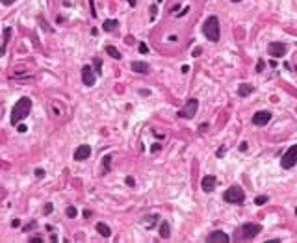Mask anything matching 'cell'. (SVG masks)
Listing matches in <instances>:
<instances>
[{"label":"cell","mask_w":297,"mask_h":243,"mask_svg":"<svg viewBox=\"0 0 297 243\" xmlns=\"http://www.w3.org/2000/svg\"><path fill=\"white\" fill-rule=\"evenodd\" d=\"M30 110H32V99H28V97L19 99L17 104L13 106V110H11V117H9L11 124H19V121L26 119L28 113H30Z\"/></svg>","instance_id":"6da1fadb"},{"label":"cell","mask_w":297,"mask_h":243,"mask_svg":"<svg viewBox=\"0 0 297 243\" xmlns=\"http://www.w3.org/2000/svg\"><path fill=\"white\" fill-rule=\"evenodd\" d=\"M202 34L206 35V39L210 41H219V19L216 15H210L202 24Z\"/></svg>","instance_id":"7a4b0ae2"},{"label":"cell","mask_w":297,"mask_h":243,"mask_svg":"<svg viewBox=\"0 0 297 243\" xmlns=\"http://www.w3.org/2000/svg\"><path fill=\"white\" fill-rule=\"evenodd\" d=\"M223 199H225V202L241 204L243 199H245V193H243V189H241L239 186H232V187H228V189L223 193Z\"/></svg>","instance_id":"3957f363"},{"label":"cell","mask_w":297,"mask_h":243,"mask_svg":"<svg viewBox=\"0 0 297 243\" xmlns=\"http://www.w3.org/2000/svg\"><path fill=\"white\" fill-rule=\"evenodd\" d=\"M197 110H199V100L197 99H190L188 104L178 111V115H180L182 119H193L195 113H197Z\"/></svg>","instance_id":"277c9868"},{"label":"cell","mask_w":297,"mask_h":243,"mask_svg":"<svg viewBox=\"0 0 297 243\" xmlns=\"http://www.w3.org/2000/svg\"><path fill=\"white\" fill-rule=\"evenodd\" d=\"M295 163H297V145H294V147H290V148L286 150V154L282 156L280 165H282L284 169H292Z\"/></svg>","instance_id":"5b68a950"},{"label":"cell","mask_w":297,"mask_h":243,"mask_svg":"<svg viewBox=\"0 0 297 243\" xmlns=\"http://www.w3.org/2000/svg\"><path fill=\"white\" fill-rule=\"evenodd\" d=\"M239 232H241V238H243V240H253V238H256L258 234L262 232V226L256 224V223H247V224L241 226Z\"/></svg>","instance_id":"8992f818"},{"label":"cell","mask_w":297,"mask_h":243,"mask_svg":"<svg viewBox=\"0 0 297 243\" xmlns=\"http://www.w3.org/2000/svg\"><path fill=\"white\" fill-rule=\"evenodd\" d=\"M267 54H269L271 58H282V56L286 54V45H284V43H277V41L269 43V45H267Z\"/></svg>","instance_id":"52a82bcc"},{"label":"cell","mask_w":297,"mask_h":243,"mask_svg":"<svg viewBox=\"0 0 297 243\" xmlns=\"http://www.w3.org/2000/svg\"><path fill=\"white\" fill-rule=\"evenodd\" d=\"M269 121H271V113H269L267 110L256 111V113L253 115V124H256V126H264V124H267Z\"/></svg>","instance_id":"ba28073f"},{"label":"cell","mask_w":297,"mask_h":243,"mask_svg":"<svg viewBox=\"0 0 297 243\" xmlns=\"http://www.w3.org/2000/svg\"><path fill=\"white\" fill-rule=\"evenodd\" d=\"M206 241H208V243H228V241H230V238H228L225 232L216 230V232H210V234H208Z\"/></svg>","instance_id":"9c48e42d"},{"label":"cell","mask_w":297,"mask_h":243,"mask_svg":"<svg viewBox=\"0 0 297 243\" xmlns=\"http://www.w3.org/2000/svg\"><path fill=\"white\" fill-rule=\"evenodd\" d=\"M89 156H91V147L85 145V143L80 145L78 148L74 150V160H76V162H84V160H87Z\"/></svg>","instance_id":"30bf717a"},{"label":"cell","mask_w":297,"mask_h":243,"mask_svg":"<svg viewBox=\"0 0 297 243\" xmlns=\"http://www.w3.org/2000/svg\"><path fill=\"white\" fill-rule=\"evenodd\" d=\"M216 184H217V178L214 176V175H206V176H202V182H201V187H202V191H206V193H210L214 187H216Z\"/></svg>","instance_id":"8fae6325"},{"label":"cell","mask_w":297,"mask_h":243,"mask_svg":"<svg viewBox=\"0 0 297 243\" xmlns=\"http://www.w3.org/2000/svg\"><path fill=\"white\" fill-rule=\"evenodd\" d=\"M82 82L85 85H93L95 84V74H93V69L89 65H84L82 67Z\"/></svg>","instance_id":"7c38bea8"},{"label":"cell","mask_w":297,"mask_h":243,"mask_svg":"<svg viewBox=\"0 0 297 243\" xmlns=\"http://www.w3.org/2000/svg\"><path fill=\"white\" fill-rule=\"evenodd\" d=\"M136 73H141V74H147L149 73V63H145V61H132V65H130Z\"/></svg>","instance_id":"4fadbf2b"},{"label":"cell","mask_w":297,"mask_h":243,"mask_svg":"<svg viewBox=\"0 0 297 243\" xmlns=\"http://www.w3.org/2000/svg\"><path fill=\"white\" fill-rule=\"evenodd\" d=\"M95 228H97V232H99L102 238H110V236H112V230H110V226H108L106 223H102V221H100V223H97V226H95Z\"/></svg>","instance_id":"5bb4252c"},{"label":"cell","mask_w":297,"mask_h":243,"mask_svg":"<svg viewBox=\"0 0 297 243\" xmlns=\"http://www.w3.org/2000/svg\"><path fill=\"white\" fill-rule=\"evenodd\" d=\"M255 91V87L251 85V84H239V87H238V95L239 97H247V95H251Z\"/></svg>","instance_id":"9a60e30c"},{"label":"cell","mask_w":297,"mask_h":243,"mask_svg":"<svg viewBox=\"0 0 297 243\" xmlns=\"http://www.w3.org/2000/svg\"><path fill=\"white\" fill-rule=\"evenodd\" d=\"M160 236H162L163 240H167V238L171 236V226H169L167 221H162V224H160Z\"/></svg>","instance_id":"2e32d148"},{"label":"cell","mask_w":297,"mask_h":243,"mask_svg":"<svg viewBox=\"0 0 297 243\" xmlns=\"http://www.w3.org/2000/svg\"><path fill=\"white\" fill-rule=\"evenodd\" d=\"M117 24L119 22L115 19H106L104 24H102V30H104V32H113V30L117 28Z\"/></svg>","instance_id":"e0dca14e"},{"label":"cell","mask_w":297,"mask_h":243,"mask_svg":"<svg viewBox=\"0 0 297 243\" xmlns=\"http://www.w3.org/2000/svg\"><path fill=\"white\" fill-rule=\"evenodd\" d=\"M143 226H147V228H152L154 224L158 223V215H147V217H143Z\"/></svg>","instance_id":"ac0fdd59"},{"label":"cell","mask_w":297,"mask_h":243,"mask_svg":"<svg viewBox=\"0 0 297 243\" xmlns=\"http://www.w3.org/2000/svg\"><path fill=\"white\" fill-rule=\"evenodd\" d=\"M106 52H108L113 60H121V58H123V56H121V52H119L115 46H112V45H108V46H106Z\"/></svg>","instance_id":"d6986e66"},{"label":"cell","mask_w":297,"mask_h":243,"mask_svg":"<svg viewBox=\"0 0 297 243\" xmlns=\"http://www.w3.org/2000/svg\"><path fill=\"white\" fill-rule=\"evenodd\" d=\"M65 213H67V217H71V219H74V217L78 215V210H76L74 206H67V210H65Z\"/></svg>","instance_id":"ffe728a7"},{"label":"cell","mask_w":297,"mask_h":243,"mask_svg":"<svg viewBox=\"0 0 297 243\" xmlns=\"http://www.w3.org/2000/svg\"><path fill=\"white\" fill-rule=\"evenodd\" d=\"M267 201H269V197H267V195H262V197H256V199H255V204H256V206H262V204H266Z\"/></svg>","instance_id":"44dd1931"},{"label":"cell","mask_w":297,"mask_h":243,"mask_svg":"<svg viewBox=\"0 0 297 243\" xmlns=\"http://www.w3.org/2000/svg\"><path fill=\"white\" fill-rule=\"evenodd\" d=\"M102 61H100V58H95V71H97V74H100L102 73Z\"/></svg>","instance_id":"7402d4cb"},{"label":"cell","mask_w":297,"mask_h":243,"mask_svg":"<svg viewBox=\"0 0 297 243\" xmlns=\"http://www.w3.org/2000/svg\"><path fill=\"white\" fill-rule=\"evenodd\" d=\"M104 169H106V171H110V163H112V156H104Z\"/></svg>","instance_id":"603a6c76"},{"label":"cell","mask_w":297,"mask_h":243,"mask_svg":"<svg viewBox=\"0 0 297 243\" xmlns=\"http://www.w3.org/2000/svg\"><path fill=\"white\" fill-rule=\"evenodd\" d=\"M139 52H141V54H147V52H149V46H147L145 43H139Z\"/></svg>","instance_id":"cb8c5ba5"},{"label":"cell","mask_w":297,"mask_h":243,"mask_svg":"<svg viewBox=\"0 0 297 243\" xmlns=\"http://www.w3.org/2000/svg\"><path fill=\"white\" fill-rule=\"evenodd\" d=\"M264 67H266V63H264V61H258V63H256V73H262V71H264Z\"/></svg>","instance_id":"d4e9b609"},{"label":"cell","mask_w":297,"mask_h":243,"mask_svg":"<svg viewBox=\"0 0 297 243\" xmlns=\"http://www.w3.org/2000/svg\"><path fill=\"white\" fill-rule=\"evenodd\" d=\"M89 6H91V15L97 17V11H95V0H89Z\"/></svg>","instance_id":"484cf974"},{"label":"cell","mask_w":297,"mask_h":243,"mask_svg":"<svg viewBox=\"0 0 297 243\" xmlns=\"http://www.w3.org/2000/svg\"><path fill=\"white\" fill-rule=\"evenodd\" d=\"M201 52H202V48H201V46H195V48H193V54H191V56H195V58H197V56H201Z\"/></svg>","instance_id":"4316f807"},{"label":"cell","mask_w":297,"mask_h":243,"mask_svg":"<svg viewBox=\"0 0 297 243\" xmlns=\"http://www.w3.org/2000/svg\"><path fill=\"white\" fill-rule=\"evenodd\" d=\"M126 184H128L130 187H134V186H136V180H134L132 176H126Z\"/></svg>","instance_id":"83f0119b"},{"label":"cell","mask_w":297,"mask_h":243,"mask_svg":"<svg viewBox=\"0 0 297 243\" xmlns=\"http://www.w3.org/2000/svg\"><path fill=\"white\" fill-rule=\"evenodd\" d=\"M156 11H158V8H156V6H151V19L156 17Z\"/></svg>","instance_id":"f1b7e54d"},{"label":"cell","mask_w":297,"mask_h":243,"mask_svg":"<svg viewBox=\"0 0 297 243\" xmlns=\"http://www.w3.org/2000/svg\"><path fill=\"white\" fill-rule=\"evenodd\" d=\"M36 176H37V178H43V176H45V171H43V169H36Z\"/></svg>","instance_id":"f546056e"},{"label":"cell","mask_w":297,"mask_h":243,"mask_svg":"<svg viewBox=\"0 0 297 243\" xmlns=\"http://www.w3.org/2000/svg\"><path fill=\"white\" fill-rule=\"evenodd\" d=\"M34 226H36V221H32V223H28V224H26V226H24V232H28V230H30V228H34Z\"/></svg>","instance_id":"4dcf8cb0"},{"label":"cell","mask_w":297,"mask_h":243,"mask_svg":"<svg viewBox=\"0 0 297 243\" xmlns=\"http://www.w3.org/2000/svg\"><path fill=\"white\" fill-rule=\"evenodd\" d=\"M139 95H143V97H149V95H151V91H149V89H139Z\"/></svg>","instance_id":"1f68e13d"},{"label":"cell","mask_w":297,"mask_h":243,"mask_svg":"<svg viewBox=\"0 0 297 243\" xmlns=\"http://www.w3.org/2000/svg\"><path fill=\"white\" fill-rule=\"evenodd\" d=\"M2 2V6H11L13 2H17V0H0Z\"/></svg>","instance_id":"d6a6232c"},{"label":"cell","mask_w":297,"mask_h":243,"mask_svg":"<svg viewBox=\"0 0 297 243\" xmlns=\"http://www.w3.org/2000/svg\"><path fill=\"white\" fill-rule=\"evenodd\" d=\"M30 241H32V243H34V241H36V243H41V241H43V238H39V236H34V238H30Z\"/></svg>","instance_id":"836d02e7"},{"label":"cell","mask_w":297,"mask_h":243,"mask_svg":"<svg viewBox=\"0 0 297 243\" xmlns=\"http://www.w3.org/2000/svg\"><path fill=\"white\" fill-rule=\"evenodd\" d=\"M50 212H52V204L48 202L47 206H45V213H50Z\"/></svg>","instance_id":"e575fe53"},{"label":"cell","mask_w":297,"mask_h":243,"mask_svg":"<svg viewBox=\"0 0 297 243\" xmlns=\"http://www.w3.org/2000/svg\"><path fill=\"white\" fill-rule=\"evenodd\" d=\"M11 226H13V228L20 226V221H19V219H13V221H11Z\"/></svg>","instance_id":"d590c367"},{"label":"cell","mask_w":297,"mask_h":243,"mask_svg":"<svg viewBox=\"0 0 297 243\" xmlns=\"http://www.w3.org/2000/svg\"><path fill=\"white\" fill-rule=\"evenodd\" d=\"M17 130H19L20 134H24V132H26V130H28V128H26V126H24V124H19V128H17Z\"/></svg>","instance_id":"8d00e7d4"},{"label":"cell","mask_w":297,"mask_h":243,"mask_svg":"<svg viewBox=\"0 0 297 243\" xmlns=\"http://www.w3.org/2000/svg\"><path fill=\"white\" fill-rule=\"evenodd\" d=\"M188 11H190V6H188V8H184V9H182V11H180V13H178V17H182V15H186V13H188Z\"/></svg>","instance_id":"74e56055"},{"label":"cell","mask_w":297,"mask_h":243,"mask_svg":"<svg viewBox=\"0 0 297 243\" xmlns=\"http://www.w3.org/2000/svg\"><path fill=\"white\" fill-rule=\"evenodd\" d=\"M223 154H225V147H221V148H219V150H217V158H221Z\"/></svg>","instance_id":"f35d334b"},{"label":"cell","mask_w":297,"mask_h":243,"mask_svg":"<svg viewBox=\"0 0 297 243\" xmlns=\"http://www.w3.org/2000/svg\"><path fill=\"white\" fill-rule=\"evenodd\" d=\"M206 128H208V124H206V122H204V124H201V126H199V132H204V130H206Z\"/></svg>","instance_id":"ab89813d"},{"label":"cell","mask_w":297,"mask_h":243,"mask_svg":"<svg viewBox=\"0 0 297 243\" xmlns=\"http://www.w3.org/2000/svg\"><path fill=\"white\" fill-rule=\"evenodd\" d=\"M239 150H241V152L247 150V143H241V145H239Z\"/></svg>","instance_id":"60d3db41"},{"label":"cell","mask_w":297,"mask_h":243,"mask_svg":"<svg viewBox=\"0 0 297 243\" xmlns=\"http://www.w3.org/2000/svg\"><path fill=\"white\" fill-rule=\"evenodd\" d=\"M190 71V65H182V73H188Z\"/></svg>","instance_id":"b9f144b4"},{"label":"cell","mask_w":297,"mask_h":243,"mask_svg":"<svg viewBox=\"0 0 297 243\" xmlns=\"http://www.w3.org/2000/svg\"><path fill=\"white\" fill-rule=\"evenodd\" d=\"M156 150H160V145L156 143V145H152V152H156Z\"/></svg>","instance_id":"7bdbcfd3"},{"label":"cell","mask_w":297,"mask_h":243,"mask_svg":"<svg viewBox=\"0 0 297 243\" xmlns=\"http://www.w3.org/2000/svg\"><path fill=\"white\" fill-rule=\"evenodd\" d=\"M128 4H130V6H132V8H134V6H136V4H138V0H128Z\"/></svg>","instance_id":"ee69618b"},{"label":"cell","mask_w":297,"mask_h":243,"mask_svg":"<svg viewBox=\"0 0 297 243\" xmlns=\"http://www.w3.org/2000/svg\"><path fill=\"white\" fill-rule=\"evenodd\" d=\"M232 2H239V0H232Z\"/></svg>","instance_id":"f6af8a7d"},{"label":"cell","mask_w":297,"mask_h":243,"mask_svg":"<svg viewBox=\"0 0 297 243\" xmlns=\"http://www.w3.org/2000/svg\"><path fill=\"white\" fill-rule=\"evenodd\" d=\"M295 215H297V208H295Z\"/></svg>","instance_id":"bcb514c9"}]
</instances>
